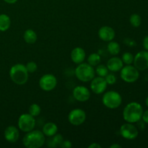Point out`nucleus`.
<instances>
[{
  "instance_id": "obj_4",
  "label": "nucleus",
  "mask_w": 148,
  "mask_h": 148,
  "mask_svg": "<svg viewBox=\"0 0 148 148\" xmlns=\"http://www.w3.org/2000/svg\"><path fill=\"white\" fill-rule=\"evenodd\" d=\"M75 76L79 81L83 82H90L95 75V69L93 66L90 65L88 63L79 64L75 69Z\"/></svg>"
},
{
  "instance_id": "obj_30",
  "label": "nucleus",
  "mask_w": 148,
  "mask_h": 148,
  "mask_svg": "<svg viewBox=\"0 0 148 148\" xmlns=\"http://www.w3.org/2000/svg\"><path fill=\"white\" fill-rule=\"evenodd\" d=\"M72 147V144L69 140H63L61 144L60 147L62 148H71Z\"/></svg>"
},
{
  "instance_id": "obj_18",
  "label": "nucleus",
  "mask_w": 148,
  "mask_h": 148,
  "mask_svg": "<svg viewBox=\"0 0 148 148\" xmlns=\"http://www.w3.org/2000/svg\"><path fill=\"white\" fill-rule=\"evenodd\" d=\"M58 132V127L55 123L48 122L43 125L42 129V132L45 136L48 137H51L55 135Z\"/></svg>"
},
{
  "instance_id": "obj_28",
  "label": "nucleus",
  "mask_w": 148,
  "mask_h": 148,
  "mask_svg": "<svg viewBox=\"0 0 148 148\" xmlns=\"http://www.w3.org/2000/svg\"><path fill=\"white\" fill-rule=\"evenodd\" d=\"M25 67L26 69H27L28 73H34V72H36V70L38 69V65L35 62L30 61V62H27V63L26 64Z\"/></svg>"
},
{
  "instance_id": "obj_24",
  "label": "nucleus",
  "mask_w": 148,
  "mask_h": 148,
  "mask_svg": "<svg viewBox=\"0 0 148 148\" xmlns=\"http://www.w3.org/2000/svg\"><path fill=\"white\" fill-rule=\"evenodd\" d=\"M95 73L98 75V76L105 77L108 74V69L107 68L106 65L104 64H98L96 66V69L95 70Z\"/></svg>"
},
{
  "instance_id": "obj_25",
  "label": "nucleus",
  "mask_w": 148,
  "mask_h": 148,
  "mask_svg": "<svg viewBox=\"0 0 148 148\" xmlns=\"http://www.w3.org/2000/svg\"><path fill=\"white\" fill-rule=\"evenodd\" d=\"M130 22L133 27H140L142 23V18L140 17V15L134 13V14H132L130 16Z\"/></svg>"
},
{
  "instance_id": "obj_27",
  "label": "nucleus",
  "mask_w": 148,
  "mask_h": 148,
  "mask_svg": "<svg viewBox=\"0 0 148 148\" xmlns=\"http://www.w3.org/2000/svg\"><path fill=\"white\" fill-rule=\"evenodd\" d=\"M121 60H122L123 63L125 64H132L133 63V62H134V56L130 52H126V53H124L122 55Z\"/></svg>"
},
{
  "instance_id": "obj_20",
  "label": "nucleus",
  "mask_w": 148,
  "mask_h": 148,
  "mask_svg": "<svg viewBox=\"0 0 148 148\" xmlns=\"http://www.w3.org/2000/svg\"><path fill=\"white\" fill-rule=\"evenodd\" d=\"M64 139L61 134L56 133L55 135L49 137V140L47 142V145L49 147H60L61 144L63 142Z\"/></svg>"
},
{
  "instance_id": "obj_8",
  "label": "nucleus",
  "mask_w": 148,
  "mask_h": 148,
  "mask_svg": "<svg viewBox=\"0 0 148 148\" xmlns=\"http://www.w3.org/2000/svg\"><path fill=\"white\" fill-rule=\"evenodd\" d=\"M57 85V79L54 75L51 74H46L39 79V86L40 89L46 92L53 90Z\"/></svg>"
},
{
  "instance_id": "obj_11",
  "label": "nucleus",
  "mask_w": 148,
  "mask_h": 148,
  "mask_svg": "<svg viewBox=\"0 0 148 148\" xmlns=\"http://www.w3.org/2000/svg\"><path fill=\"white\" fill-rule=\"evenodd\" d=\"M134 66L138 70H145L148 68V51L138 52L134 57Z\"/></svg>"
},
{
  "instance_id": "obj_26",
  "label": "nucleus",
  "mask_w": 148,
  "mask_h": 148,
  "mask_svg": "<svg viewBox=\"0 0 148 148\" xmlns=\"http://www.w3.org/2000/svg\"><path fill=\"white\" fill-rule=\"evenodd\" d=\"M28 111L30 115L33 116V117H36L40 115V112H41V108H40V106L38 104L33 103L29 107Z\"/></svg>"
},
{
  "instance_id": "obj_6",
  "label": "nucleus",
  "mask_w": 148,
  "mask_h": 148,
  "mask_svg": "<svg viewBox=\"0 0 148 148\" xmlns=\"http://www.w3.org/2000/svg\"><path fill=\"white\" fill-rule=\"evenodd\" d=\"M36 124V119L30 114H23L20 115L17 121L19 130L25 133L34 130Z\"/></svg>"
},
{
  "instance_id": "obj_9",
  "label": "nucleus",
  "mask_w": 148,
  "mask_h": 148,
  "mask_svg": "<svg viewBox=\"0 0 148 148\" xmlns=\"http://www.w3.org/2000/svg\"><path fill=\"white\" fill-rule=\"evenodd\" d=\"M86 120V114L85 111L80 108H75L69 112L68 121L74 126H79Z\"/></svg>"
},
{
  "instance_id": "obj_21",
  "label": "nucleus",
  "mask_w": 148,
  "mask_h": 148,
  "mask_svg": "<svg viewBox=\"0 0 148 148\" xmlns=\"http://www.w3.org/2000/svg\"><path fill=\"white\" fill-rule=\"evenodd\" d=\"M10 25H11L10 17L6 14H0V31H6L10 28Z\"/></svg>"
},
{
  "instance_id": "obj_32",
  "label": "nucleus",
  "mask_w": 148,
  "mask_h": 148,
  "mask_svg": "<svg viewBox=\"0 0 148 148\" xmlns=\"http://www.w3.org/2000/svg\"><path fill=\"white\" fill-rule=\"evenodd\" d=\"M143 46L146 51H148V36L145 37L144 40H143Z\"/></svg>"
},
{
  "instance_id": "obj_17",
  "label": "nucleus",
  "mask_w": 148,
  "mask_h": 148,
  "mask_svg": "<svg viewBox=\"0 0 148 148\" xmlns=\"http://www.w3.org/2000/svg\"><path fill=\"white\" fill-rule=\"evenodd\" d=\"M86 57L85 51L81 47H76L72 49L71 52V59L74 63L79 64L82 63L85 61Z\"/></svg>"
},
{
  "instance_id": "obj_16",
  "label": "nucleus",
  "mask_w": 148,
  "mask_h": 148,
  "mask_svg": "<svg viewBox=\"0 0 148 148\" xmlns=\"http://www.w3.org/2000/svg\"><path fill=\"white\" fill-rule=\"evenodd\" d=\"M106 66L108 71H111V72H119L122 69V67L124 66V63H123L121 59H120L118 56H114L111 59H108L106 64Z\"/></svg>"
},
{
  "instance_id": "obj_19",
  "label": "nucleus",
  "mask_w": 148,
  "mask_h": 148,
  "mask_svg": "<svg viewBox=\"0 0 148 148\" xmlns=\"http://www.w3.org/2000/svg\"><path fill=\"white\" fill-rule=\"evenodd\" d=\"M37 38V34L32 29H27L24 32V34H23V38L25 41L28 44H33L36 43Z\"/></svg>"
},
{
  "instance_id": "obj_3",
  "label": "nucleus",
  "mask_w": 148,
  "mask_h": 148,
  "mask_svg": "<svg viewBox=\"0 0 148 148\" xmlns=\"http://www.w3.org/2000/svg\"><path fill=\"white\" fill-rule=\"evenodd\" d=\"M28 74L25 65L22 64H16L10 68V77L16 85H25L28 80Z\"/></svg>"
},
{
  "instance_id": "obj_2",
  "label": "nucleus",
  "mask_w": 148,
  "mask_h": 148,
  "mask_svg": "<svg viewBox=\"0 0 148 148\" xmlns=\"http://www.w3.org/2000/svg\"><path fill=\"white\" fill-rule=\"evenodd\" d=\"M45 135L39 130L28 132L23 139V145L27 148H40L45 144Z\"/></svg>"
},
{
  "instance_id": "obj_5",
  "label": "nucleus",
  "mask_w": 148,
  "mask_h": 148,
  "mask_svg": "<svg viewBox=\"0 0 148 148\" xmlns=\"http://www.w3.org/2000/svg\"><path fill=\"white\" fill-rule=\"evenodd\" d=\"M102 102L106 108L109 109H116L121 106L122 98L116 91L110 90L105 92L103 95Z\"/></svg>"
},
{
  "instance_id": "obj_31",
  "label": "nucleus",
  "mask_w": 148,
  "mask_h": 148,
  "mask_svg": "<svg viewBox=\"0 0 148 148\" xmlns=\"http://www.w3.org/2000/svg\"><path fill=\"white\" fill-rule=\"evenodd\" d=\"M142 119H143V120L145 121V122L148 124V110H147V111H145L144 113H143Z\"/></svg>"
},
{
  "instance_id": "obj_13",
  "label": "nucleus",
  "mask_w": 148,
  "mask_h": 148,
  "mask_svg": "<svg viewBox=\"0 0 148 148\" xmlns=\"http://www.w3.org/2000/svg\"><path fill=\"white\" fill-rule=\"evenodd\" d=\"M72 95L76 101L79 102H85L90 98V91L86 87L79 85L74 88Z\"/></svg>"
},
{
  "instance_id": "obj_15",
  "label": "nucleus",
  "mask_w": 148,
  "mask_h": 148,
  "mask_svg": "<svg viewBox=\"0 0 148 148\" xmlns=\"http://www.w3.org/2000/svg\"><path fill=\"white\" fill-rule=\"evenodd\" d=\"M4 138L10 143H14L18 140L20 137V132L16 127L10 125L4 130Z\"/></svg>"
},
{
  "instance_id": "obj_34",
  "label": "nucleus",
  "mask_w": 148,
  "mask_h": 148,
  "mask_svg": "<svg viewBox=\"0 0 148 148\" xmlns=\"http://www.w3.org/2000/svg\"><path fill=\"white\" fill-rule=\"evenodd\" d=\"M121 147H122V146L120 145L119 144H116H116L111 145L110 146V148H121Z\"/></svg>"
},
{
  "instance_id": "obj_35",
  "label": "nucleus",
  "mask_w": 148,
  "mask_h": 148,
  "mask_svg": "<svg viewBox=\"0 0 148 148\" xmlns=\"http://www.w3.org/2000/svg\"><path fill=\"white\" fill-rule=\"evenodd\" d=\"M4 1H5L6 3H7V4H14V3H16L17 1V0H4Z\"/></svg>"
},
{
  "instance_id": "obj_29",
  "label": "nucleus",
  "mask_w": 148,
  "mask_h": 148,
  "mask_svg": "<svg viewBox=\"0 0 148 148\" xmlns=\"http://www.w3.org/2000/svg\"><path fill=\"white\" fill-rule=\"evenodd\" d=\"M105 79L108 85H112L116 82V77L115 75H114L113 73H108L106 76L105 77Z\"/></svg>"
},
{
  "instance_id": "obj_1",
  "label": "nucleus",
  "mask_w": 148,
  "mask_h": 148,
  "mask_svg": "<svg viewBox=\"0 0 148 148\" xmlns=\"http://www.w3.org/2000/svg\"><path fill=\"white\" fill-rule=\"evenodd\" d=\"M143 109L142 106L137 102L127 104L123 111V118L127 122L137 123L142 119Z\"/></svg>"
},
{
  "instance_id": "obj_7",
  "label": "nucleus",
  "mask_w": 148,
  "mask_h": 148,
  "mask_svg": "<svg viewBox=\"0 0 148 148\" xmlns=\"http://www.w3.org/2000/svg\"><path fill=\"white\" fill-rule=\"evenodd\" d=\"M120 76L122 80L124 82L132 83L134 82L138 79L140 73L139 70L134 66L131 64L123 66L122 69L120 70Z\"/></svg>"
},
{
  "instance_id": "obj_36",
  "label": "nucleus",
  "mask_w": 148,
  "mask_h": 148,
  "mask_svg": "<svg viewBox=\"0 0 148 148\" xmlns=\"http://www.w3.org/2000/svg\"><path fill=\"white\" fill-rule=\"evenodd\" d=\"M145 103H146V105H147V106L148 107V96L147 97V98H146V101H145Z\"/></svg>"
},
{
  "instance_id": "obj_12",
  "label": "nucleus",
  "mask_w": 148,
  "mask_h": 148,
  "mask_svg": "<svg viewBox=\"0 0 148 148\" xmlns=\"http://www.w3.org/2000/svg\"><path fill=\"white\" fill-rule=\"evenodd\" d=\"M90 82L91 90L94 93L98 94V95L102 94L103 92H105L108 86L105 77H95Z\"/></svg>"
},
{
  "instance_id": "obj_33",
  "label": "nucleus",
  "mask_w": 148,
  "mask_h": 148,
  "mask_svg": "<svg viewBox=\"0 0 148 148\" xmlns=\"http://www.w3.org/2000/svg\"><path fill=\"white\" fill-rule=\"evenodd\" d=\"M88 148H101V146L98 143H92V144H90L88 146Z\"/></svg>"
},
{
  "instance_id": "obj_14",
  "label": "nucleus",
  "mask_w": 148,
  "mask_h": 148,
  "mask_svg": "<svg viewBox=\"0 0 148 148\" xmlns=\"http://www.w3.org/2000/svg\"><path fill=\"white\" fill-rule=\"evenodd\" d=\"M116 33L113 27L110 26H103L98 30V37L103 41L109 42L114 40Z\"/></svg>"
},
{
  "instance_id": "obj_22",
  "label": "nucleus",
  "mask_w": 148,
  "mask_h": 148,
  "mask_svg": "<svg viewBox=\"0 0 148 148\" xmlns=\"http://www.w3.org/2000/svg\"><path fill=\"white\" fill-rule=\"evenodd\" d=\"M107 49H108V51L109 52L111 55H112V56H117L120 53L121 47H120V45L118 42L111 40L108 43Z\"/></svg>"
},
{
  "instance_id": "obj_10",
  "label": "nucleus",
  "mask_w": 148,
  "mask_h": 148,
  "mask_svg": "<svg viewBox=\"0 0 148 148\" xmlns=\"http://www.w3.org/2000/svg\"><path fill=\"white\" fill-rule=\"evenodd\" d=\"M120 134L121 137L126 140H132L137 138L138 136V130L132 123L127 122L121 125L120 128Z\"/></svg>"
},
{
  "instance_id": "obj_23",
  "label": "nucleus",
  "mask_w": 148,
  "mask_h": 148,
  "mask_svg": "<svg viewBox=\"0 0 148 148\" xmlns=\"http://www.w3.org/2000/svg\"><path fill=\"white\" fill-rule=\"evenodd\" d=\"M101 62V57L98 53H92L88 57V63L92 66H96Z\"/></svg>"
}]
</instances>
